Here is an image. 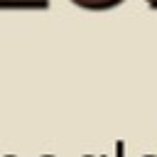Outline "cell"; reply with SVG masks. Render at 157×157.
I'll use <instances>...</instances> for the list:
<instances>
[{"instance_id": "4", "label": "cell", "mask_w": 157, "mask_h": 157, "mask_svg": "<svg viewBox=\"0 0 157 157\" xmlns=\"http://www.w3.org/2000/svg\"><path fill=\"white\" fill-rule=\"evenodd\" d=\"M147 5H150L152 10H157V0H147Z\"/></svg>"}, {"instance_id": "7", "label": "cell", "mask_w": 157, "mask_h": 157, "mask_svg": "<svg viewBox=\"0 0 157 157\" xmlns=\"http://www.w3.org/2000/svg\"><path fill=\"white\" fill-rule=\"evenodd\" d=\"M142 157H155V155H142Z\"/></svg>"}, {"instance_id": "1", "label": "cell", "mask_w": 157, "mask_h": 157, "mask_svg": "<svg viewBox=\"0 0 157 157\" xmlns=\"http://www.w3.org/2000/svg\"><path fill=\"white\" fill-rule=\"evenodd\" d=\"M52 0H0V10H49Z\"/></svg>"}, {"instance_id": "5", "label": "cell", "mask_w": 157, "mask_h": 157, "mask_svg": "<svg viewBox=\"0 0 157 157\" xmlns=\"http://www.w3.org/2000/svg\"><path fill=\"white\" fill-rule=\"evenodd\" d=\"M42 157H54V155H42Z\"/></svg>"}, {"instance_id": "2", "label": "cell", "mask_w": 157, "mask_h": 157, "mask_svg": "<svg viewBox=\"0 0 157 157\" xmlns=\"http://www.w3.org/2000/svg\"><path fill=\"white\" fill-rule=\"evenodd\" d=\"M76 7L81 10H91V12H105V10H113L118 5H123L125 0H71Z\"/></svg>"}, {"instance_id": "6", "label": "cell", "mask_w": 157, "mask_h": 157, "mask_svg": "<svg viewBox=\"0 0 157 157\" xmlns=\"http://www.w3.org/2000/svg\"><path fill=\"white\" fill-rule=\"evenodd\" d=\"M83 157H93V155H83ZM101 157H103V155H101Z\"/></svg>"}, {"instance_id": "3", "label": "cell", "mask_w": 157, "mask_h": 157, "mask_svg": "<svg viewBox=\"0 0 157 157\" xmlns=\"http://www.w3.org/2000/svg\"><path fill=\"white\" fill-rule=\"evenodd\" d=\"M115 157H125V142L123 140L115 142Z\"/></svg>"}]
</instances>
